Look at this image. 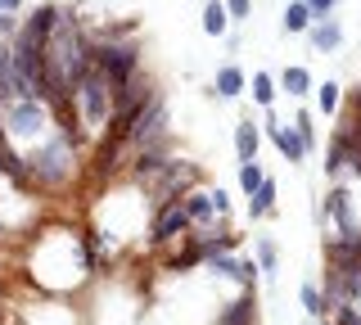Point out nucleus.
<instances>
[{
	"instance_id": "obj_1",
	"label": "nucleus",
	"mask_w": 361,
	"mask_h": 325,
	"mask_svg": "<svg viewBox=\"0 0 361 325\" xmlns=\"http://www.w3.org/2000/svg\"><path fill=\"white\" fill-rule=\"evenodd\" d=\"M23 167H27L32 195H63V190H73L77 172H82V145L68 140L63 131H54V136H45L41 145H32L23 154Z\"/></svg>"
},
{
	"instance_id": "obj_2",
	"label": "nucleus",
	"mask_w": 361,
	"mask_h": 325,
	"mask_svg": "<svg viewBox=\"0 0 361 325\" xmlns=\"http://www.w3.org/2000/svg\"><path fill=\"white\" fill-rule=\"evenodd\" d=\"M0 122H5V140L23 154L59 131L54 109L45 104V99H5V104H0Z\"/></svg>"
},
{
	"instance_id": "obj_3",
	"label": "nucleus",
	"mask_w": 361,
	"mask_h": 325,
	"mask_svg": "<svg viewBox=\"0 0 361 325\" xmlns=\"http://www.w3.org/2000/svg\"><path fill=\"white\" fill-rule=\"evenodd\" d=\"M113 91H118V86H113L95 63H90V73L77 82V91H73V114H77V122H82V131L90 136V145L104 136L109 122H113V109H118Z\"/></svg>"
},
{
	"instance_id": "obj_4",
	"label": "nucleus",
	"mask_w": 361,
	"mask_h": 325,
	"mask_svg": "<svg viewBox=\"0 0 361 325\" xmlns=\"http://www.w3.org/2000/svg\"><path fill=\"white\" fill-rule=\"evenodd\" d=\"M167 131H172V104H167L163 91H154V99L131 118V127H127V149H140V145L167 136Z\"/></svg>"
},
{
	"instance_id": "obj_5",
	"label": "nucleus",
	"mask_w": 361,
	"mask_h": 325,
	"mask_svg": "<svg viewBox=\"0 0 361 325\" xmlns=\"http://www.w3.org/2000/svg\"><path fill=\"white\" fill-rule=\"evenodd\" d=\"M185 235H190V217H185L180 199H167V204L154 208V217H149V244L154 249H167V244L185 240Z\"/></svg>"
},
{
	"instance_id": "obj_6",
	"label": "nucleus",
	"mask_w": 361,
	"mask_h": 325,
	"mask_svg": "<svg viewBox=\"0 0 361 325\" xmlns=\"http://www.w3.org/2000/svg\"><path fill=\"white\" fill-rule=\"evenodd\" d=\"M180 204H185L190 231H217V226H226V217L217 212V204H212V185L199 181L190 195H180Z\"/></svg>"
},
{
	"instance_id": "obj_7",
	"label": "nucleus",
	"mask_w": 361,
	"mask_h": 325,
	"mask_svg": "<svg viewBox=\"0 0 361 325\" xmlns=\"http://www.w3.org/2000/svg\"><path fill=\"white\" fill-rule=\"evenodd\" d=\"M267 140L276 145V149H280V159L293 163V167H302V163L312 159V154H307V145H302V136L293 131V122H280L276 114H271V109H267Z\"/></svg>"
},
{
	"instance_id": "obj_8",
	"label": "nucleus",
	"mask_w": 361,
	"mask_h": 325,
	"mask_svg": "<svg viewBox=\"0 0 361 325\" xmlns=\"http://www.w3.org/2000/svg\"><path fill=\"white\" fill-rule=\"evenodd\" d=\"M353 136H348V131L343 127H338V122H334V127H330V140H325V176H330V181H338V176H343L348 172V163H353Z\"/></svg>"
},
{
	"instance_id": "obj_9",
	"label": "nucleus",
	"mask_w": 361,
	"mask_h": 325,
	"mask_svg": "<svg viewBox=\"0 0 361 325\" xmlns=\"http://www.w3.org/2000/svg\"><path fill=\"white\" fill-rule=\"evenodd\" d=\"M307 46H312V54H338L343 50V23H338L334 14L316 18L307 27Z\"/></svg>"
},
{
	"instance_id": "obj_10",
	"label": "nucleus",
	"mask_w": 361,
	"mask_h": 325,
	"mask_svg": "<svg viewBox=\"0 0 361 325\" xmlns=\"http://www.w3.org/2000/svg\"><path fill=\"white\" fill-rule=\"evenodd\" d=\"M212 325H257V289H240V298L226 302Z\"/></svg>"
},
{
	"instance_id": "obj_11",
	"label": "nucleus",
	"mask_w": 361,
	"mask_h": 325,
	"mask_svg": "<svg viewBox=\"0 0 361 325\" xmlns=\"http://www.w3.org/2000/svg\"><path fill=\"white\" fill-rule=\"evenodd\" d=\"M276 82H280V95H289V99H307L316 91V77H312L307 63H285L276 73Z\"/></svg>"
},
{
	"instance_id": "obj_12",
	"label": "nucleus",
	"mask_w": 361,
	"mask_h": 325,
	"mask_svg": "<svg viewBox=\"0 0 361 325\" xmlns=\"http://www.w3.org/2000/svg\"><path fill=\"white\" fill-rule=\"evenodd\" d=\"M257 149H262V127L253 122V114H244L240 122H235V159H240V163H253Z\"/></svg>"
},
{
	"instance_id": "obj_13",
	"label": "nucleus",
	"mask_w": 361,
	"mask_h": 325,
	"mask_svg": "<svg viewBox=\"0 0 361 325\" xmlns=\"http://www.w3.org/2000/svg\"><path fill=\"white\" fill-rule=\"evenodd\" d=\"M248 91V73L240 68V63H221L217 77H212V91L208 95H217V99H240Z\"/></svg>"
},
{
	"instance_id": "obj_14",
	"label": "nucleus",
	"mask_w": 361,
	"mask_h": 325,
	"mask_svg": "<svg viewBox=\"0 0 361 325\" xmlns=\"http://www.w3.org/2000/svg\"><path fill=\"white\" fill-rule=\"evenodd\" d=\"M343 86L338 82H316V91H312V104H316V118H338V109H343Z\"/></svg>"
},
{
	"instance_id": "obj_15",
	"label": "nucleus",
	"mask_w": 361,
	"mask_h": 325,
	"mask_svg": "<svg viewBox=\"0 0 361 325\" xmlns=\"http://www.w3.org/2000/svg\"><path fill=\"white\" fill-rule=\"evenodd\" d=\"M312 23H316V14L307 9V0H285V14H280V27H285V37H307Z\"/></svg>"
},
{
	"instance_id": "obj_16",
	"label": "nucleus",
	"mask_w": 361,
	"mask_h": 325,
	"mask_svg": "<svg viewBox=\"0 0 361 325\" xmlns=\"http://www.w3.org/2000/svg\"><path fill=\"white\" fill-rule=\"evenodd\" d=\"M226 32H231V9H226V0H203V37L221 41Z\"/></svg>"
},
{
	"instance_id": "obj_17",
	"label": "nucleus",
	"mask_w": 361,
	"mask_h": 325,
	"mask_svg": "<svg viewBox=\"0 0 361 325\" xmlns=\"http://www.w3.org/2000/svg\"><path fill=\"white\" fill-rule=\"evenodd\" d=\"M276 195H280V190H276V181L267 176V181L257 185L253 195H248V217H253V221H267V217H276Z\"/></svg>"
},
{
	"instance_id": "obj_18",
	"label": "nucleus",
	"mask_w": 361,
	"mask_h": 325,
	"mask_svg": "<svg viewBox=\"0 0 361 325\" xmlns=\"http://www.w3.org/2000/svg\"><path fill=\"white\" fill-rule=\"evenodd\" d=\"M248 86H253V104L262 109V114H267V109H276V99H280L276 73H253V82H248Z\"/></svg>"
},
{
	"instance_id": "obj_19",
	"label": "nucleus",
	"mask_w": 361,
	"mask_h": 325,
	"mask_svg": "<svg viewBox=\"0 0 361 325\" xmlns=\"http://www.w3.org/2000/svg\"><path fill=\"white\" fill-rule=\"evenodd\" d=\"M253 257L262 266V276H276L280 271V244L271 235H253Z\"/></svg>"
},
{
	"instance_id": "obj_20",
	"label": "nucleus",
	"mask_w": 361,
	"mask_h": 325,
	"mask_svg": "<svg viewBox=\"0 0 361 325\" xmlns=\"http://www.w3.org/2000/svg\"><path fill=\"white\" fill-rule=\"evenodd\" d=\"M298 298H302V312H307L312 321H321L325 312H330V307H325V294H321V285H316V280H302Z\"/></svg>"
},
{
	"instance_id": "obj_21",
	"label": "nucleus",
	"mask_w": 361,
	"mask_h": 325,
	"mask_svg": "<svg viewBox=\"0 0 361 325\" xmlns=\"http://www.w3.org/2000/svg\"><path fill=\"white\" fill-rule=\"evenodd\" d=\"M293 131L302 136V145H307V154L321 149V140H316V109H298L293 114Z\"/></svg>"
},
{
	"instance_id": "obj_22",
	"label": "nucleus",
	"mask_w": 361,
	"mask_h": 325,
	"mask_svg": "<svg viewBox=\"0 0 361 325\" xmlns=\"http://www.w3.org/2000/svg\"><path fill=\"white\" fill-rule=\"evenodd\" d=\"M262 181H267V172H262V163H257V159L253 163H240V190H244V199L253 195Z\"/></svg>"
},
{
	"instance_id": "obj_23",
	"label": "nucleus",
	"mask_w": 361,
	"mask_h": 325,
	"mask_svg": "<svg viewBox=\"0 0 361 325\" xmlns=\"http://www.w3.org/2000/svg\"><path fill=\"white\" fill-rule=\"evenodd\" d=\"M330 321L334 325H361V307H357V302H334V307H330Z\"/></svg>"
},
{
	"instance_id": "obj_24",
	"label": "nucleus",
	"mask_w": 361,
	"mask_h": 325,
	"mask_svg": "<svg viewBox=\"0 0 361 325\" xmlns=\"http://www.w3.org/2000/svg\"><path fill=\"white\" fill-rule=\"evenodd\" d=\"M226 9H231V23H248L253 18V0H226Z\"/></svg>"
},
{
	"instance_id": "obj_25",
	"label": "nucleus",
	"mask_w": 361,
	"mask_h": 325,
	"mask_svg": "<svg viewBox=\"0 0 361 325\" xmlns=\"http://www.w3.org/2000/svg\"><path fill=\"white\" fill-rule=\"evenodd\" d=\"M307 9H312L316 18H325V14H334V9H338V0H307Z\"/></svg>"
},
{
	"instance_id": "obj_26",
	"label": "nucleus",
	"mask_w": 361,
	"mask_h": 325,
	"mask_svg": "<svg viewBox=\"0 0 361 325\" xmlns=\"http://www.w3.org/2000/svg\"><path fill=\"white\" fill-rule=\"evenodd\" d=\"M212 204H217V212H221V217H231V195H226L221 185H212Z\"/></svg>"
},
{
	"instance_id": "obj_27",
	"label": "nucleus",
	"mask_w": 361,
	"mask_h": 325,
	"mask_svg": "<svg viewBox=\"0 0 361 325\" xmlns=\"http://www.w3.org/2000/svg\"><path fill=\"white\" fill-rule=\"evenodd\" d=\"M343 104H348V109H357V118H361V82H357V86H353V91H348V95H343Z\"/></svg>"
},
{
	"instance_id": "obj_28",
	"label": "nucleus",
	"mask_w": 361,
	"mask_h": 325,
	"mask_svg": "<svg viewBox=\"0 0 361 325\" xmlns=\"http://www.w3.org/2000/svg\"><path fill=\"white\" fill-rule=\"evenodd\" d=\"M23 5H27V0H0V9H5V14H23Z\"/></svg>"
},
{
	"instance_id": "obj_29",
	"label": "nucleus",
	"mask_w": 361,
	"mask_h": 325,
	"mask_svg": "<svg viewBox=\"0 0 361 325\" xmlns=\"http://www.w3.org/2000/svg\"><path fill=\"white\" fill-rule=\"evenodd\" d=\"M348 172H353L357 181H361V154H353V163H348Z\"/></svg>"
},
{
	"instance_id": "obj_30",
	"label": "nucleus",
	"mask_w": 361,
	"mask_h": 325,
	"mask_svg": "<svg viewBox=\"0 0 361 325\" xmlns=\"http://www.w3.org/2000/svg\"><path fill=\"white\" fill-rule=\"evenodd\" d=\"M9 235H14V226H9V221H5V217H0V244H5V240H9Z\"/></svg>"
},
{
	"instance_id": "obj_31",
	"label": "nucleus",
	"mask_w": 361,
	"mask_h": 325,
	"mask_svg": "<svg viewBox=\"0 0 361 325\" xmlns=\"http://www.w3.org/2000/svg\"><path fill=\"white\" fill-rule=\"evenodd\" d=\"M5 289H9V280H5V271H0V302H5Z\"/></svg>"
},
{
	"instance_id": "obj_32",
	"label": "nucleus",
	"mask_w": 361,
	"mask_h": 325,
	"mask_svg": "<svg viewBox=\"0 0 361 325\" xmlns=\"http://www.w3.org/2000/svg\"><path fill=\"white\" fill-rule=\"evenodd\" d=\"M316 325H334V321H330V317H321V321H316Z\"/></svg>"
},
{
	"instance_id": "obj_33",
	"label": "nucleus",
	"mask_w": 361,
	"mask_h": 325,
	"mask_svg": "<svg viewBox=\"0 0 361 325\" xmlns=\"http://www.w3.org/2000/svg\"><path fill=\"white\" fill-rule=\"evenodd\" d=\"M0 325H5V302H0Z\"/></svg>"
},
{
	"instance_id": "obj_34",
	"label": "nucleus",
	"mask_w": 361,
	"mask_h": 325,
	"mask_svg": "<svg viewBox=\"0 0 361 325\" xmlns=\"http://www.w3.org/2000/svg\"><path fill=\"white\" fill-rule=\"evenodd\" d=\"M73 5H77V0H73Z\"/></svg>"
}]
</instances>
